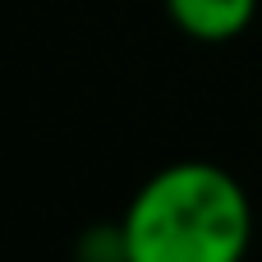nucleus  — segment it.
Listing matches in <instances>:
<instances>
[{
	"label": "nucleus",
	"instance_id": "f257e3e1",
	"mask_svg": "<svg viewBox=\"0 0 262 262\" xmlns=\"http://www.w3.org/2000/svg\"><path fill=\"white\" fill-rule=\"evenodd\" d=\"M249 230L244 189L216 166L184 161L143 184L124 216L120 249L124 262H239Z\"/></svg>",
	"mask_w": 262,
	"mask_h": 262
},
{
	"label": "nucleus",
	"instance_id": "f03ea898",
	"mask_svg": "<svg viewBox=\"0 0 262 262\" xmlns=\"http://www.w3.org/2000/svg\"><path fill=\"white\" fill-rule=\"evenodd\" d=\"M170 18L198 41H226L249 28L258 0H166Z\"/></svg>",
	"mask_w": 262,
	"mask_h": 262
}]
</instances>
